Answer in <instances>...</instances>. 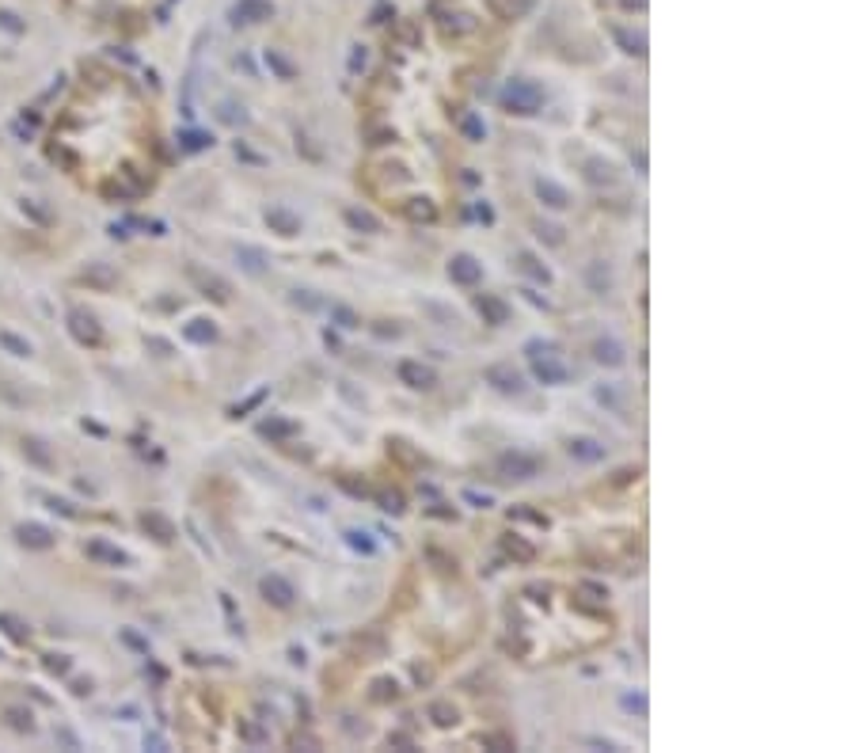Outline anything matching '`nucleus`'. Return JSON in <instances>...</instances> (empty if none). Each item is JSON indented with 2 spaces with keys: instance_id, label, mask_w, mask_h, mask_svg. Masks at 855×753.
Here are the masks:
<instances>
[{
  "instance_id": "1",
  "label": "nucleus",
  "mask_w": 855,
  "mask_h": 753,
  "mask_svg": "<svg viewBox=\"0 0 855 753\" xmlns=\"http://www.w3.org/2000/svg\"><path fill=\"white\" fill-rule=\"evenodd\" d=\"M525 354H529V362H532V376H536L540 384H548V389H563V384L570 381V369L559 362L555 342L532 339V342H525Z\"/></svg>"
},
{
  "instance_id": "2",
  "label": "nucleus",
  "mask_w": 855,
  "mask_h": 753,
  "mask_svg": "<svg viewBox=\"0 0 855 753\" xmlns=\"http://www.w3.org/2000/svg\"><path fill=\"white\" fill-rule=\"evenodd\" d=\"M502 107L509 110V115H540L543 107V92L532 80H509L506 92H502Z\"/></svg>"
},
{
  "instance_id": "3",
  "label": "nucleus",
  "mask_w": 855,
  "mask_h": 753,
  "mask_svg": "<svg viewBox=\"0 0 855 753\" xmlns=\"http://www.w3.org/2000/svg\"><path fill=\"white\" fill-rule=\"evenodd\" d=\"M494 468H498V475H502V480L525 483V480H532V475L540 472V460H536V457H529V453H517V449H514V453H502Z\"/></svg>"
},
{
  "instance_id": "4",
  "label": "nucleus",
  "mask_w": 855,
  "mask_h": 753,
  "mask_svg": "<svg viewBox=\"0 0 855 753\" xmlns=\"http://www.w3.org/2000/svg\"><path fill=\"white\" fill-rule=\"evenodd\" d=\"M483 381L491 384L494 392H502V396H521V392H525V373H521V369H514L509 362H498V365H491V369L483 373Z\"/></svg>"
},
{
  "instance_id": "5",
  "label": "nucleus",
  "mask_w": 855,
  "mask_h": 753,
  "mask_svg": "<svg viewBox=\"0 0 855 753\" xmlns=\"http://www.w3.org/2000/svg\"><path fill=\"white\" fill-rule=\"evenodd\" d=\"M259 594H262V601L274 605V609H290L297 601L293 582L282 579V574H262V579H259Z\"/></svg>"
},
{
  "instance_id": "6",
  "label": "nucleus",
  "mask_w": 855,
  "mask_h": 753,
  "mask_svg": "<svg viewBox=\"0 0 855 753\" xmlns=\"http://www.w3.org/2000/svg\"><path fill=\"white\" fill-rule=\"evenodd\" d=\"M449 278L457 285H479L483 282V263L468 256V251H460V256L449 259Z\"/></svg>"
},
{
  "instance_id": "7",
  "label": "nucleus",
  "mask_w": 855,
  "mask_h": 753,
  "mask_svg": "<svg viewBox=\"0 0 855 753\" xmlns=\"http://www.w3.org/2000/svg\"><path fill=\"white\" fill-rule=\"evenodd\" d=\"M399 381H403L407 384V389H415V392H426V389H434V384H437V373L434 369H430V365H422V362H399Z\"/></svg>"
},
{
  "instance_id": "8",
  "label": "nucleus",
  "mask_w": 855,
  "mask_h": 753,
  "mask_svg": "<svg viewBox=\"0 0 855 753\" xmlns=\"http://www.w3.org/2000/svg\"><path fill=\"white\" fill-rule=\"evenodd\" d=\"M475 308H479L483 324H491V327L509 324V305L502 301V297H494V293H479V297H475Z\"/></svg>"
},
{
  "instance_id": "9",
  "label": "nucleus",
  "mask_w": 855,
  "mask_h": 753,
  "mask_svg": "<svg viewBox=\"0 0 855 753\" xmlns=\"http://www.w3.org/2000/svg\"><path fill=\"white\" fill-rule=\"evenodd\" d=\"M566 453H570L574 460H582V464H601L608 449L597 438H570V441H566Z\"/></svg>"
},
{
  "instance_id": "10",
  "label": "nucleus",
  "mask_w": 855,
  "mask_h": 753,
  "mask_svg": "<svg viewBox=\"0 0 855 753\" xmlns=\"http://www.w3.org/2000/svg\"><path fill=\"white\" fill-rule=\"evenodd\" d=\"M536 198L548 209H566V206H570V191H566L563 183H555V179H543V175L536 179Z\"/></svg>"
},
{
  "instance_id": "11",
  "label": "nucleus",
  "mask_w": 855,
  "mask_h": 753,
  "mask_svg": "<svg viewBox=\"0 0 855 753\" xmlns=\"http://www.w3.org/2000/svg\"><path fill=\"white\" fill-rule=\"evenodd\" d=\"M593 362H597V365H608V369H620V365L627 362V350L620 347L616 339H597V342H593Z\"/></svg>"
},
{
  "instance_id": "12",
  "label": "nucleus",
  "mask_w": 855,
  "mask_h": 753,
  "mask_svg": "<svg viewBox=\"0 0 855 753\" xmlns=\"http://www.w3.org/2000/svg\"><path fill=\"white\" fill-rule=\"evenodd\" d=\"M266 225H270L277 236H297V232H301V217L290 214V209H282V206H274V209H266Z\"/></svg>"
},
{
  "instance_id": "13",
  "label": "nucleus",
  "mask_w": 855,
  "mask_h": 753,
  "mask_svg": "<svg viewBox=\"0 0 855 753\" xmlns=\"http://www.w3.org/2000/svg\"><path fill=\"white\" fill-rule=\"evenodd\" d=\"M517 267L525 270V274H529L532 282H540V285H551V270L543 267V263H540L536 256H532V251H517Z\"/></svg>"
},
{
  "instance_id": "14",
  "label": "nucleus",
  "mask_w": 855,
  "mask_h": 753,
  "mask_svg": "<svg viewBox=\"0 0 855 753\" xmlns=\"http://www.w3.org/2000/svg\"><path fill=\"white\" fill-rule=\"evenodd\" d=\"M585 285H590L593 293H608L612 290V270H608L601 259L590 263V267H585Z\"/></svg>"
},
{
  "instance_id": "15",
  "label": "nucleus",
  "mask_w": 855,
  "mask_h": 753,
  "mask_svg": "<svg viewBox=\"0 0 855 753\" xmlns=\"http://www.w3.org/2000/svg\"><path fill=\"white\" fill-rule=\"evenodd\" d=\"M502 552H506V556H514L517 563H532V559H536V548H532L529 540H521L517 533L502 537Z\"/></svg>"
},
{
  "instance_id": "16",
  "label": "nucleus",
  "mask_w": 855,
  "mask_h": 753,
  "mask_svg": "<svg viewBox=\"0 0 855 753\" xmlns=\"http://www.w3.org/2000/svg\"><path fill=\"white\" fill-rule=\"evenodd\" d=\"M426 715L434 719V727H457V719H460V712H457V707H452L449 700H434Z\"/></svg>"
},
{
  "instance_id": "17",
  "label": "nucleus",
  "mask_w": 855,
  "mask_h": 753,
  "mask_svg": "<svg viewBox=\"0 0 855 753\" xmlns=\"http://www.w3.org/2000/svg\"><path fill=\"white\" fill-rule=\"evenodd\" d=\"M236 259L243 263V270H248V274H266V267H270L259 248H236Z\"/></svg>"
},
{
  "instance_id": "18",
  "label": "nucleus",
  "mask_w": 855,
  "mask_h": 753,
  "mask_svg": "<svg viewBox=\"0 0 855 753\" xmlns=\"http://www.w3.org/2000/svg\"><path fill=\"white\" fill-rule=\"evenodd\" d=\"M259 434H266V438H293L297 423H293V418H266V423H259Z\"/></svg>"
},
{
  "instance_id": "19",
  "label": "nucleus",
  "mask_w": 855,
  "mask_h": 753,
  "mask_svg": "<svg viewBox=\"0 0 855 753\" xmlns=\"http://www.w3.org/2000/svg\"><path fill=\"white\" fill-rule=\"evenodd\" d=\"M331 324L342 327V331H354V327H361V316L354 312L350 305H331Z\"/></svg>"
},
{
  "instance_id": "20",
  "label": "nucleus",
  "mask_w": 855,
  "mask_h": 753,
  "mask_svg": "<svg viewBox=\"0 0 855 753\" xmlns=\"http://www.w3.org/2000/svg\"><path fill=\"white\" fill-rule=\"evenodd\" d=\"M346 225L358 232H381V221H376L369 209H346Z\"/></svg>"
},
{
  "instance_id": "21",
  "label": "nucleus",
  "mask_w": 855,
  "mask_h": 753,
  "mask_svg": "<svg viewBox=\"0 0 855 753\" xmlns=\"http://www.w3.org/2000/svg\"><path fill=\"white\" fill-rule=\"evenodd\" d=\"M585 179L590 183H616V175H612V164L608 160H585Z\"/></svg>"
},
{
  "instance_id": "22",
  "label": "nucleus",
  "mask_w": 855,
  "mask_h": 753,
  "mask_svg": "<svg viewBox=\"0 0 855 753\" xmlns=\"http://www.w3.org/2000/svg\"><path fill=\"white\" fill-rule=\"evenodd\" d=\"M243 16V23H259V19H270L274 8L270 4H259V0H248L243 8H236V19Z\"/></svg>"
},
{
  "instance_id": "23",
  "label": "nucleus",
  "mask_w": 855,
  "mask_h": 753,
  "mask_svg": "<svg viewBox=\"0 0 855 753\" xmlns=\"http://www.w3.org/2000/svg\"><path fill=\"white\" fill-rule=\"evenodd\" d=\"M407 217H410V221H434V217H437V206L430 202V198H410V202H407Z\"/></svg>"
},
{
  "instance_id": "24",
  "label": "nucleus",
  "mask_w": 855,
  "mask_h": 753,
  "mask_svg": "<svg viewBox=\"0 0 855 753\" xmlns=\"http://www.w3.org/2000/svg\"><path fill=\"white\" fill-rule=\"evenodd\" d=\"M342 537H346V544H350L354 552H361V556H373V552H376V544L369 540V533H361V529H346Z\"/></svg>"
},
{
  "instance_id": "25",
  "label": "nucleus",
  "mask_w": 855,
  "mask_h": 753,
  "mask_svg": "<svg viewBox=\"0 0 855 753\" xmlns=\"http://www.w3.org/2000/svg\"><path fill=\"white\" fill-rule=\"evenodd\" d=\"M460 130H464V137H468V141H483V137H487V126H483L479 115H468Z\"/></svg>"
},
{
  "instance_id": "26",
  "label": "nucleus",
  "mask_w": 855,
  "mask_h": 753,
  "mask_svg": "<svg viewBox=\"0 0 855 753\" xmlns=\"http://www.w3.org/2000/svg\"><path fill=\"white\" fill-rule=\"evenodd\" d=\"M620 704H624V712L647 715V696H642V693H624V696H620Z\"/></svg>"
},
{
  "instance_id": "27",
  "label": "nucleus",
  "mask_w": 855,
  "mask_h": 753,
  "mask_svg": "<svg viewBox=\"0 0 855 753\" xmlns=\"http://www.w3.org/2000/svg\"><path fill=\"white\" fill-rule=\"evenodd\" d=\"M373 689H376V693H373V700H376V704H381V700H395V693H399V685H395L392 678H381V681H376V685H373Z\"/></svg>"
},
{
  "instance_id": "28",
  "label": "nucleus",
  "mask_w": 855,
  "mask_h": 753,
  "mask_svg": "<svg viewBox=\"0 0 855 753\" xmlns=\"http://www.w3.org/2000/svg\"><path fill=\"white\" fill-rule=\"evenodd\" d=\"M186 335L198 339V342H209V339L217 335V327H213V324H206V320H194V327H186Z\"/></svg>"
},
{
  "instance_id": "29",
  "label": "nucleus",
  "mask_w": 855,
  "mask_h": 753,
  "mask_svg": "<svg viewBox=\"0 0 855 753\" xmlns=\"http://www.w3.org/2000/svg\"><path fill=\"white\" fill-rule=\"evenodd\" d=\"M381 510L403 514V495H399V491H384V495H381Z\"/></svg>"
},
{
  "instance_id": "30",
  "label": "nucleus",
  "mask_w": 855,
  "mask_h": 753,
  "mask_svg": "<svg viewBox=\"0 0 855 753\" xmlns=\"http://www.w3.org/2000/svg\"><path fill=\"white\" fill-rule=\"evenodd\" d=\"M536 232H540V240H548V243H563V228H555V225H536Z\"/></svg>"
},
{
  "instance_id": "31",
  "label": "nucleus",
  "mask_w": 855,
  "mask_h": 753,
  "mask_svg": "<svg viewBox=\"0 0 855 753\" xmlns=\"http://www.w3.org/2000/svg\"><path fill=\"white\" fill-rule=\"evenodd\" d=\"M483 746H491V749H514V738H509V734H487Z\"/></svg>"
},
{
  "instance_id": "32",
  "label": "nucleus",
  "mask_w": 855,
  "mask_h": 753,
  "mask_svg": "<svg viewBox=\"0 0 855 753\" xmlns=\"http://www.w3.org/2000/svg\"><path fill=\"white\" fill-rule=\"evenodd\" d=\"M266 61H270V65H274V69H277V73H282V76H293V65H290V61H285V58H277V53H274V50H270V53H266Z\"/></svg>"
},
{
  "instance_id": "33",
  "label": "nucleus",
  "mask_w": 855,
  "mask_h": 753,
  "mask_svg": "<svg viewBox=\"0 0 855 753\" xmlns=\"http://www.w3.org/2000/svg\"><path fill=\"white\" fill-rule=\"evenodd\" d=\"M464 498H468V502H472V506H479V510H487V506H491V502H494V498H491V495H479V491H464Z\"/></svg>"
},
{
  "instance_id": "34",
  "label": "nucleus",
  "mask_w": 855,
  "mask_h": 753,
  "mask_svg": "<svg viewBox=\"0 0 855 753\" xmlns=\"http://www.w3.org/2000/svg\"><path fill=\"white\" fill-rule=\"evenodd\" d=\"M582 594H590L593 601H605V597H608V590H605V586H597V582H582Z\"/></svg>"
},
{
  "instance_id": "35",
  "label": "nucleus",
  "mask_w": 855,
  "mask_h": 753,
  "mask_svg": "<svg viewBox=\"0 0 855 753\" xmlns=\"http://www.w3.org/2000/svg\"><path fill=\"white\" fill-rule=\"evenodd\" d=\"M509 517H525V522H536V525H548L543 514H532V510H509Z\"/></svg>"
},
{
  "instance_id": "36",
  "label": "nucleus",
  "mask_w": 855,
  "mask_h": 753,
  "mask_svg": "<svg viewBox=\"0 0 855 753\" xmlns=\"http://www.w3.org/2000/svg\"><path fill=\"white\" fill-rule=\"evenodd\" d=\"M361 65H365V50L358 46V53H354V58H350V69H354V73H358V69H361Z\"/></svg>"
}]
</instances>
